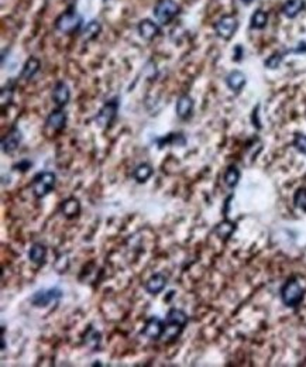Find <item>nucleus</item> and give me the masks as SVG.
Instances as JSON below:
<instances>
[{
	"mask_svg": "<svg viewBox=\"0 0 306 367\" xmlns=\"http://www.w3.org/2000/svg\"><path fill=\"white\" fill-rule=\"evenodd\" d=\"M305 0H288L282 6V14L288 18L297 17L298 14L305 9Z\"/></svg>",
	"mask_w": 306,
	"mask_h": 367,
	"instance_id": "aec40b11",
	"label": "nucleus"
},
{
	"mask_svg": "<svg viewBox=\"0 0 306 367\" xmlns=\"http://www.w3.org/2000/svg\"><path fill=\"white\" fill-rule=\"evenodd\" d=\"M294 147L297 148L299 153L306 154V134L297 133L294 137Z\"/></svg>",
	"mask_w": 306,
	"mask_h": 367,
	"instance_id": "7c9ffc66",
	"label": "nucleus"
},
{
	"mask_svg": "<svg viewBox=\"0 0 306 367\" xmlns=\"http://www.w3.org/2000/svg\"><path fill=\"white\" fill-rule=\"evenodd\" d=\"M282 60H284V54H281V52H275V54H272L270 58H267V60H265L264 65H265V67H267L268 69H277L281 65Z\"/></svg>",
	"mask_w": 306,
	"mask_h": 367,
	"instance_id": "c85d7f7f",
	"label": "nucleus"
},
{
	"mask_svg": "<svg viewBox=\"0 0 306 367\" xmlns=\"http://www.w3.org/2000/svg\"><path fill=\"white\" fill-rule=\"evenodd\" d=\"M238 28V20L234 16H223L214 24V31L223 40H230Z\"/></svg>",
	"mask_w": 306,
	"mask_h": 367,
	"instance_id": "6e6552de",
	"label": "nucleus"
},
{
	"mask_svg": "<svg viewBox=\"0 0 306 367\" xmlns=\"http://www.w3.org/2000/svg\"><path fill=\"white\" fill-rule=\"evenodd\" d=\"M157 143H158V145H160V148H162L164 145H168V144L185 145L187 140H185V137H184L182 133H170V134H167L165 137L158 138V140H157Z\"/></svg>",
	"mask_w": 306,
	"mask_h": 367,
	"instance_id": "b1692460",
	"label": "nucleus"
},
{
	"mask_svg": "<svg viewBox=\"0 0 306 367\" xmlns=\"http://www.w3.org/2000/svg\"><path fill=\"white\" fill-rule=\"evenodd\" d=\"M62 297H64V291L57 287L48 290H40L35 291L30 297V304L35 308H45L50 307L51 304H58Z\"/></svg>",
	"mask_w": 306,
	"mask_h": 367,
	"instance_id": "20e7f679",
	"label": "nucleus"
},
{
	"mask_svg": "<svg viewBox=\"0 0 306 367\" xmlns=\"http://www.w3.org/2000/svg\"><path fill=\"white\" fill-rule=\"evenodd\" d=\"M188 314L178 308H171L164 321V333H162V341L172 342L178 339L181 333L184 332L185 326L188 325Z\"/></svg>",
	"mask_w": 306,
	"mask_h": 367,
	"instance_id": "f257e3e1",
	"label": "nucleus"
},
{
	"mask_svg": "<svg viewBox=\"0 0 306 367\" xmlns=\"http://www.w3.org/2000/svg\"><path fill=\"white\" fill-rule=\"evenodd\" d=\"M119 106L120 103L117 98H113L110 101H107L102 106V109L98 112V115L95 118V122L102 128H109L113 124L114 119L117 118Z\"/></svg>",
	"mask_w": 306,
	"mask_h": 367,
	"instance_id": "39448f33",
	"label": "nucleus"
},
{
	"mask_svg": "<svg viewBox=\"0 0 306 367\" xmlns=\"http://www.w3.org/2000/svg\"><path fill=\"white\" fill-rule=\"evenodd\" d=\"M67 113L65 111H62L61 108L52 111L48 118L45 120V127L47 130H50L51 133H58L61 130H64L65 126H67Z\"/></svg>",
	"mask_w": 306,
	"mask_h": 367,
	"instance_id": "9b49d317",
	"label": "nucleus"
},
{
	"mask_svg": "<svg viewBox=\"0 0 306 367\" xmlns=\"http://www.w3.org/2000/svg\"><path fill=\"white\" fill-rule=\"evenodd\" d=\"M13 101V88L11 86H4L3 89H1V96H0V102H1V108L4 109L6 108V105L9 106L10 102Z\"/></svg>",
	"mask_w": 306,
	"mask_h": 367,
	"instance_id": "c756f323",
	"label": "nucleus"
},
{
	"mask_svg": "<svg viewBox=\"0 0 306 367\" xmlns=\"http://www.w3.org/2000/svg\"><path fill=\"white\" fill-rule=\"evenodd\" d=\"M138 34L141 35V38H144L147 41L154 40L157 35L160 34V26L157 23H154L150 18H144L138 23Z\"/></svg>",
	"mask_w": 306,
	"mask_h": 367,
	"instance_id": "2eb2a0df",
	"label": "nucleus"
},
{
	"mask_svg": "<svg viewBox=\"0 0 306 367\" xmlns=\"http://www.w3.org/2000/svg\"><path fill=\"white\" fill-rule=\"evenodd\" d=\"M241 3H244V4H250V3H253V0H240Z\"/></svg>",
	"mask_w": 306,
	"mask_h": 367,
	"instance_id": "c9c22d12",
	"label": "nucleus"
},
{
	"mask_svg": "<svg viewBox=\"0 0 306 367\" xmlns=\"http://www.w3.org/2000/svg\"><path fill=\"white\" fill-rule=\"evenodd\" d=\"M40 67H41V62L38 58L35 57H30L28 60L26 61V64L23 65V69H21V74H20V79L23 81H30L35 77V74L40 71Z\"/></svg>",
	"mask_w": 306,
	"mask_h": 367,
	"instance_id": "a211bd4d",
	"label": "nucleus"
},
{
	"mask_svg": "<svg viewBox=\"0 0 306 367\" xmlns=\"http://www.w3.org/2000/svg\"><path fill=\"white\" fill-rule=\"evenodd\" d=\"M294 52H306V43H299V47Z\"/></svg>",
	"mask_w": 306,
	"mask_h": 367,
	"instance_id": "f704fd0d",
	"label": "nucleus"
},
{
	"mask_svg": "<svg viewBox=\"0 0 306 367\" xmlns=\"http://www.w3.org/2000/svg\"><path fill=\"white\" fill-rule=\"evenodd\" d=\"M85 345L88 348H91L92 350H96L99 348V345H101V341H102V335L101 332H98L95 328H89L85 333Z\"/></svg>",
	"mask_w": 306,
	"mask_h": 367,
	"instance_id": "a878e982",
	"label": "nucleus"
},
{
	"mask_svg": "<svg viewBox=\"0 0 306 367\" xmlns=\"http://www.w3.org/2000/svg\"><path fill=\"white\" fill-rule=\"evenodd\" d=\"M31 167H33V162L30 161V160H27V158H23V160H20V161L16 162V164L13 165V170L20 171V172H26V171L30 170Z\"/></svg>",
	"mask_w": 306,
	"mask_h": 367,
	"instance_id": "2f4dec72",
	"label": "nucleus"
},
{
	"mask_svg": "<svg viewBox=\"0 0 306 367\" xmlns=\"http://www.w3.org/2000/svg\"><path fill=\"white\" fill-rule=\"evenodd\" d=\"M226 85L229 86L233 92H240L243 86L246 85V75L241 71H231L226 77Z\"/></svg>",
	"mask_w": 306,
	"mask_h": 367,
	"instance_id": "6ab92c4d",
	"label": "nucleus"
},
{
	"mask_svg": "<svg viewBox=\"0 0 306 367\" xmlns=\"http://www.w3.org/2000/svg\"><path fill=\"white\" fill-rule=\"evenodd\" d=\"M304 295H305V290L298 282L297 278H289L281 288V299H282L284 305L289 308L298 307L302 302Z\"/></svg>",
	"mask_w": 306,
	"mask_h": 367,
	"instance_id": "f03ea898",
	"label": "nucleus"
},
{
	"mask_svg": "<svg viewBox=\"0 0 306 367\" xmlns=\"http://www.w3.org/2000/svg\"><path fill=\"white\" fill-rule=\"evenodd\" d=\"M194 99L189 96V95H182L179 96V99L177 101V106H175V112H177V116L179 119L187 120L192 116V112H194Z\"/></svg>",
	"mask_w": 306,
	"mask_h": 367,
	"instance_id": "4468645a",
	"label": "nucleus"
},
{
	"mask_svg": "<svg viewBox=\"0 0 306 367\" xmlns=\"http://www.w3.org/2000/svg\"><path fill=\"white\" fill-rule=\"evenodd\" d=\"M55 184H57V175L52 171H41L33 178L31 191L35 198H44L54 191Z\"/></svg>",
	"mask_w": 306,
	"mask_h": 367,
	"instance_id": "7ed1b4c3",
	"label": "nucleus"
},
{
	"mask_svg": "<svg viewBox=\"0 0 306 367\" xmlns=\"http://www.w3.org/2000/svg\"><path fill=\"white\" fill-rule=\"evenodd\" d=\"M241 55H243V52H241V47L237 45V47H236V50H234V61L241 60Z\"/></svg>",
	"mask_w": 306,
	"mask_h": 367,
	"instance_id": "72a5a7b5",
	"label": "nucleus"
},
{
	"mask_svg": "<svg viewBox=\"0 0 306 367\" xmlns=\"http://www.w3.org/2000/svg\"><path fill=\"white\" fill-rule=\"evenodd\" d=\"M267 21H268V16L264 10H257L254 14L251 16V28L255 30H261L267 26Z\"/></svg>",
	"mask_w": 306,
	"mask_h": 367,
	"instance_id": "bb28decb",
	"label": "nucleus"
},
{
	"mask_svg": "<svg viewBox=\"0 0 306 367\" xmlns=\"http://www.w3.org/2000/svg\"><path fill=\"white\" fill-rule=\"evenodd\" d=\"M51 98L52 102L55 103L58 108H64L71 99V91H69L68 85L65 82H62V81L57 82V85L54 86V89H52Z\"/></svg>",
	"mask_w": 306,
	"mask_h": 367,
	"instance_id": "ddd939ff",
	"label": "nucleus"
},
{
	"mask_svg": "<svg viewBox=\"0 0 306 367\" xmlns=\"http://www.w3.org/2000/svg\"><path fill=\"white\" fill-rule=\"evenodd\" d=\"M47 253H48V250H47V246L44 245V243H40V242H37L34 243L30 250H28V260L35 264L37 267H40V265H43L45 263V260H47Z\"/></svg>",
	"mask_w": 306,
	"mask_h": 367,
	"instance_id": "dca6fc26",
	"label": "nucleus"
},
{
	"mask_svg": "<svg viewBox=\"0 0 306 367\" xmlns=\"http://www.w3.org/2000/svg\"><path fill=\"white\" fill-rule=\"evenodd\" d=\"M168 284V278L164 275L162 273L153 274L144 284V290L151 294V295H158L160 292L164 291V288L167 287Z\"/></svg>",
	"mask_w": 306,
	"mask_h": 367,
	"instance_id": "f8f14e48",
	"label": "nucleus"
},
{
	"mask_svg": "<svg viewBox=\"0 0 306 367\" xmlns=\"http://www.w3.org/2000/svg\"><path fill=\"white\" fill-rule=\"evenodd\" d=\"M240 177H241V174H240V170H238L236 165H230L229 168L226 170L224 172V184L229 187V188H236L238 184V181H240Z\"/></svg>",
	"mask_w": 306,
	"mask_h": 367,
	"instance_id": "393cba45",
	"label": "nucleus"
},
{
	"mask_svg": "<svg viewBox=\"0 0 306 367\" xmlns=\"http://www.w3.org/2000/svg\"><path fill=\"white\" fill-rule=\"evenodd\" d=\"M164 333V321H161L158 316H151L144 324V328L141 331V335L151 339V341H158L162 338Z\"/></svg>",
	"mask_w": 306,
	"mask_h": 367,
	"instance_id": "9d476101",
	"label": "nucleus"
},
{
	"mask_svg": "<svg viewBox=\"0 0 306 367\" xmlns=\"http://www.w3.org/2000/svg\"><path fill=\"white\" fill-rule=\"evenodd\" d=\"M23 140V134L18 127L13 126L6 136L1 138V151L4 154H13L18 148V145Z\"/></svg>",
	"mask_w": 306,
	"mask_h": 367,
	"instance_id": "1a4fd4ad",
	"label": "nucleus"
},
{
	"mask_svg": "<svg viewBox=\"0 0 306 367\" xmlns=\"http://www.w3.org/2000/svg\"><path fill=\"white\" fill-rule=\"evenodd\" d=\"M153 11L155 18L161 24H168L171 20L179 13V6L178 3L174 1V0H160L154 6Z\"/></svg>",
	"mask_w": 306,
	"mask_h": 367,
	"instance_id": "423d86ee",
	"label": "nucleus"
},
{
	"mask_svg": "<svg viewBox=\"0 0 306 367\" xmlns=\"http://www.w3.org/2000/svg\"><path fill=\"white\" fill-rule=\"evenodd\" d=\"M294 205L297 206L298 209L306 212V188L297 189L294 195Z\"/></svg>",
	"mask_w": 306,
	"mask_h": 367,
	"instance_id": "cd10ccee",
	"label": "nucleus"
},
{
	"mask_svg": "<svg viewBox=\"0 0 306 367\" xmlns=\"http://www.w3.org/2000/svg\"><path fill=\"white\" fill-rule=\"evenodd\" d=\"M154 170L153 167L147 162H143V164H138L134 171H133V178L136 179L138 184H144L148 179L153 177Z\"/></svg>",
	"mask_w": 306,
	"mask_h": 367,
	"instance_id": "4be33fe9",
	"label": "nucleus"
},
{
	"mask_svg": "<svg viewBox=\"0 0 306 367\" xmlns=\"http://www.w3.org/2000/svg\"><path fill=\"white\" fill-rule=\"evenodd\" d=\"M61 214L64 215L67 219H75L81 214V202L77 198L71 197L61 204Z\"/></svg>",
	"mask_w": 306,
	"mask_h": 367,
	"instance_id": "f3484780",
	"label": "nucleus"
},
{
	"mask_svg": "<svg viewBox=\"0 0 306 367\" xmlns=\"http://www.w3.org/2000/svg\"><path fill=\"white\" fill-rule=\"evenodd\" d=\"M101 31H102V26H101V23L99 21H96V20H92V21H89V23H86V26L82 28V40L84 41H92L95 40L98 35L101 34Z\"/></svg>",
	"mask_w": 306,
	"mask_h": 367,
	"instance_id": "5701e85b",
	"label": "nucleus"
},
{
	"mask_svg": "<svg viewBox=\"0 0 306 367\" xmlns=\"http://www.w3.org/2000/svg\"><path fill=\"white\" fill-rule=\"evenodd\" d=\"M236 231V223L231 222L229 219H224V221H221L220 223H217L216 226H214V233H216V236L221 240H227Z\"/></svg>",
	"mask_w": 306,
	"mask_h": 367,
	"instance_id": "412c9836",
	"label": "nucleus"
},
{
	"mask_svg": "<svg viewBox=\"0 0 306 367\" xmlns=\"http://www.w3.org/2000/svg\"><path fill=\"white\" fill-rule=\"evenodd\" d=\"M258 109H260V106H257L254 111H253V124H254V127L261 128V123L258 120Z\"/></svg>",
	"mask_w": 306,
	"mask_h": 367,
	"instance_id": "473e14b6",
	"label": "nucleus"
},
{
	"mask_svg": "<svg viewBox=\"0 0 306 367\" xmlns=\"http://www.w3.org/2000/svg\"><path fill=\"white\" fill-rule=\"evenodd\" d=\"M81 24H82V17L74 10L65 11L64 14H61L60 17L55 20V28L64 34H71V33L77 31Z\"/></svg>",
	"mask_w": 306,
	"mask_h": 367,
	"instance_id": "0eeeda50",
	"label": "nucleus"
}]
</instances>
